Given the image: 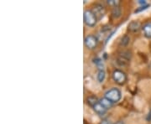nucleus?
I'll return each instance as SVG.
<instances>
[{
  "instance_id": "f257e3e1",
  "label": "nucleus",
  "mask_w": 151,
  "mask_h": 124,
  "mask_svg": "<svg viewBox=\"0 0 151 124\" xmlns=\"http://www.w3.org/2000/svg\"><path fill=\"white\" fill-rule=\"evenodd\" d=\"M104 97H106L113 103H117L120 101V99L122 97V94L118 88H112V89L108 90V92H105Z\"/></svg>"
},
{
  "instance_id": "f03ea898",
  "label": "nucleus",
  "mask_w": 151,
  "mask_h": 124,
  "mask_svg": "<svg viewBox=\"0 0 151 124\" xmlns=\"http://www.w3.org/2000/svg\"><path fill=\"white\" fill-rule=\"evenodd\" d=\"M83 19H84V23L88 27H94L97 22V17L95 16V14L92 13L91 9L85 10L83 14Z\"/></svg>"
},
{
  "instance_id": "7ed1b4c3",
  "label": "nucleus",
  "mask_w": 151,
  "mask_h": 124,
  "mask_svg": "<svg viewBox=\"0 0 151 124\" xmlns=\"http://www.w3.org/2000/svg\"><path fill=\"white\" fill-rule=\"evenodd\" d=\"M113 79L117 84L124 85L127 81V75L121 70H114L113 72Z\"/></svg>"
},
{
  "instance_id": "20e7f679",
  "label": "nucleus",
  "mask_w": 151,
  "mask_h": 124,
  "mask_svg": "<svg viewBox=\"0 0 151 124\" xmlns=\"http://www.w3.org/2000/svg\"><path fill=\"white\" fill-rule=\"evenodd\" d=\"M84 44L86 45V47L89 49H93L97 46L98 44V39L95 36L92 34H89L87 35L85 39H84Z\"/></svg>"
},
{
  "instance_id": "39448f33",
  "label": "nucleus",
  "mask_w": 151,
  "mask_h": 124,
  "mask_svg": "<svg viewBox=\"0 0 151 124\" xmlns=\"http://www.w3.org/2000/svg\"><path fill=\"white\" fill-rule=\"evenodd\" d=\"M92 11V13L95 14V16L97 17V20L103 19L105 14H106V9L105 8L103 7L102 4H95V5L92 7V9H91Z\"/></svg>"
},
{
  "instance_id": "423d86ee",
  "label": "nucleus",
  "mask_w": 151,
  "mask_h": 124,
  "mask_svg": "<svg viewBox=\"0 0 151 124\" xmlns=\"http://www.w3.org/2000/svg\"><path fill=\"white\" fill-rule=\"evenodd\" d=\"M131 58V53L129 51H124L118 57V63L120 65H127L130 61Z\"/></svg>"
},
{
  "instance_id": "0eeeda50",
  "label": "nucleus",
  "mask_w": 151,
  "mask_h": 124,
  "mask_svg": "<svg viewBox=\"0 0 151 124\" xmlns=\"http://www.w3.org/2000/svg\"><path fill=\"white\" fill-rule=\"evenodd\" d=\"M92 108H93L94 112H95L96 113L98 114V115H104V114L107 113V110H108V109H106V108L103 107V105L100 103V102L98 103H97Z\"/></svg>"
},
{
  "instance_id": "6e6552de",
  "label": "nucleus",
  "mask_w": 151,
  "mask_h": 124,
  "mask_svg": "<svg viewBox=\"0 0 151 124\" xmlns=\"http://www.w3.org/2000/svg\"><path fill=\"white\" fill-rule=\"evenodd\" d=\"M142 30L145 37L148 39H151V22H148L145 24L142 27Z\"/></svg>"
},
{
  "instance_id": "1a4fd4ad",
  "label": "nucleus",
  "mask_w": 151,
  "mask_h": 124,
  "mask_svg": "<svg viewBox=\"0 0 151 124\" xmlns=\"http://www.w3.org/2000/svg\"><path fill=\"white\" fill-rule=\"evenodd\" d=\"M129 30L131 32H138L141 28V24L138 21H132L129 24Z\"/></svg>"
},
{
  "instance_id": "9d476101",
  "label": "nucleus",
  "mask_w": 151,
  "mask_h": 124,
  "mask_svg": "<svg viewBox=\"0 0 151 124\" xmlns=\"http://www.w3.org/2000/svg\"><path fill=\"white\" fill-rule=\"evenodd\" d=\"M86 102H87V104L89 106H91L92 108H93L97 103L99 102V100H98V98L96 96L92 95V96H89L86 98Z\"/></svg>"
},
{
  "instance_id": "9b49d317",
  "label": "nucleus",
  "mask_w": 151,
  "mask_h": 124,
  "mask_svg": "<svg viewBox=\"0 0 151 124\" xmlns=\"http://www.w3.org/2000/svg\"><path fill=\"white\" fill-rule=\"evenodd\" d=\"M99 102H100V103H101L106 109H110V108L113 107V103L112 102H110V101H109L108 99H107L106 97L101 98V99L99 100Z\"/></svg>"
},
{
  "instance_id": "f8f14e48",
  "label": "nucleus",
  "mask_w": 151,
  "mask_h": 124,
  "mask_svg": "<svg viewBox=\"0 0 151 124\" xmlns=\"http://www.w3.org/2000/svg\"><path fill=\"white\" fill-rule=\"evenodd\" d=\"M105 76H106V73H105V71L104 70H99L98 71V73H97V81H99L100 83H102L103 81H104V79H105Z\"/></svg>"
},
{
  "instance_id": "ddd939ff",
  "label": "nucleus",
  "mask_w": 151,
  "mask_h": 124,
  "mask_svg": "<svg viewBox=\"0 0 151 124\" xmlns=\"http://www.w3.org/2000/svg\"><path fill=\"white\" fill-rule=\"evenodd\" d=\"M129 40L130 38L128 35H124V37L122 38V40H121V44L125 46V45H127L129 43Z\"/></svg>"
},
{
  "instance_id": "4468645a",
  "label": "nucleus",
  "mask_w": 151,
  "mask_h": 124,
  "mask_svg": "<svg viewBox=\"0 0 151 124\" xmlns=\"http://www.w3.org/2000/svg\"><path fill=\"white\" fill-rule=\"evenodd\" d=\"M113 14L114 17H119L120 16V14H121V10H120V9H119V7H114L113 8Z\"/></svg>"
},
{
  "instance_id": "2eb2a0df",
  "label": "nucleus",
  "mask_w": 151,
  "mask_h": 124,
  "mask_svg": "<svg viewBox=\"0 0 151 124\" xmlns=\"http://www.w3.org/2000/svg\"><path fill=\"white\" fill-rule=\"evenodd\" d=\"M95 63H96V65H97V68L99 69V70H103V67H104V65H103V61H102V59H97L95 60Z\"/></svg>"
},
{
  "instance_id": "dca6fc26",
  "label": "nucleus",
  "mask_w": 151,
  "mask_h": 124,
  "mask_svg": "<svg viewBox=\"0 0 151 124\" xmlns=\"http://www.w3.org/2000/svg\"><path fill=\"white\" fill-rule=\"evenodd\" d=\"M107 4H109V5H112L113 7H118L120 4L119 1H114V0H109V1H107Z\"/></svg>"
},
{
  "instance_id": "f3484780",
  "label": "nucleus",
  "mask_w": 151,
  "mask_h": 124,
  "mask_svg": "<svg viewBox=\"0 0 151 124\" xmlns=\"http://www.w3.org/2000/svg\"><path fill=\"white\" fill-rule=\"evenodd\" d=\"M149 4H147V5H145V6H141L140 8H139V9H137L136 10H135V13H139V12H140V11L142 10H145V9H146L148 7H149Z\"/></svg>"
},
{
  "instance_id": "a211bd4d",
  "label": "nucleus",
  "mask_w": 151,
  "mask_h": 124,
  "mask_svg": "<svg viewBox=\"0 0 151 124\" xmlns=\"http://www.w3.org/2000/svg\"><path fill=\"white\" fill-rule=\"evenodd\" d=\"M100 124H113L111 122H109L108 120H103L102 122H101V123Z\"/></svg>"
},
{
  "instance_id": "6ab92c4d",
  "label": "nucleus",
  "mask_w": 151,
  "mask_h": 124,
  "mask_svg": "<svg viewBox=\"0 0 151 124\" xmlns=\"http://www.w3.org/2000/svg\"><path fill=\"white\" fill-rule=\"evenodd\" d=\"M115 124H125V123H124L123 121H119V122H117Z\"/></svg>"
}]
</instances>
